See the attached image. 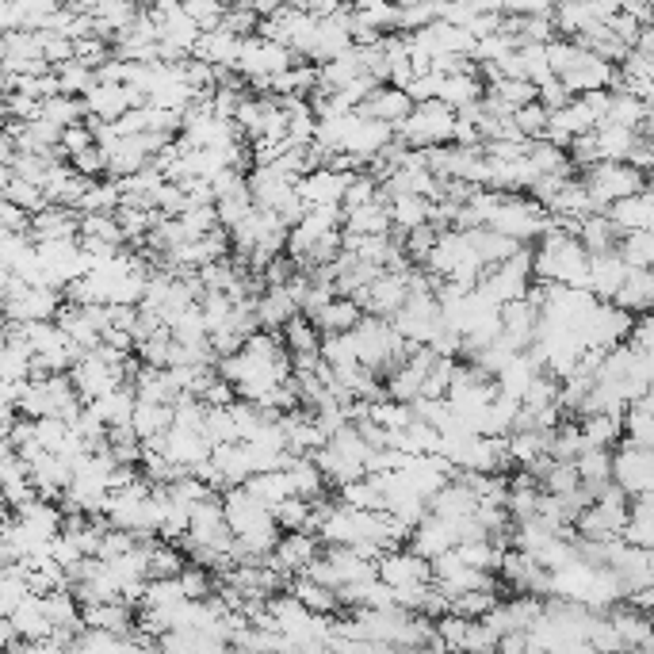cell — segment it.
Instances as JSON below:
<instances>
[{"instance_id": "obj_33", "label": "cell", "mask_w": 654, "mask_h": 654, "mask_svg": "<svg viewBox=\"0 0 654 654\" xmlns=\"http://www.w3.org/2000/svg\"><path fill=\"white\" fill-rule=\"evenodd\" d=\"M88 150H96V131H92L88 123L62 131V146H58L62 161H73V157H81V153H88Z\"/></svg>"}, {"instance_id": "obj_18", "label": "cell", "mask_w": 654, "mask_h": 654, "mask_svg": "<svg viewBox=\"0 0 654 654\" xmlns=\"http://www.w3.org/2000/svg\"><path fill=\"white\" fill-rule=\"evenodd\" d=\"M245 490L257 498L261 505H268L272 513L287 502V498H295V486H291V475L287 471H268V475H257V479L245 482Z\"/></svg>"}, {"instance_id": "obj_37", "label": "cell", "mask_w": 654, "mask_h": 654, "mask_svg": "<svg viewBox=\"0 0 654 654\" xmlns=\"http://www.w3.org/2000/svg\"><path fill=\"white\" fill-rule=\"evenodd\" d=\"M582 238H586L589 249H609L612 245V222L609 218H589V222H582Z\"/></svg>"}, {"instance_id": "obj_10", "label": "cell", "mask_w": 654, "mask_h": 654, "mask_svg": "<svg viewBox=\"0 0 654 654\" xmlns=\"http://www.w3.org/2000/svg\"><path fill=\"white\" fill-rule=\"evenodd\" d=\"M31 241H35V245L81 241V211H66V207H46L43 215H31Z\"/></svg>"}, {"instance_id": "obj_13", "label": "cell", "mask_w": 654, "mask_h": 654, "mask_svg": "<svg viewBox=\"0 0 654 654\" xmlns=\"http://www.w3.org/2000/svg\"><path fill=\"white\" fill-rule=\"evenodd\" d=\"M241 46H245V39H238V35H230V31H211V35H203L196 46V58L199 62H207V66L215 69H234L238 73V58H241Z\"/></svg>"}, {"instance_id": "obj_5", "label": "cell", "mask_w": 654, "mask_h": 654, "mask_svg": "<svg viewBox=\"0 0 654 654\" xmlns=\"http://www.w3.org/2000/svg\"><path fill=\"white\" fill-rule=\"evenodd\" d=\"M222 509H226V524H230V532L234 536H249V532H257L264 524H272V509L261 505L245 486H234V490H226L222 494Z\"/></svg>"}, {"instance_id": "obj_15", "label": "cell", "mask_w": 654, "mask_h": 654, "mask_svg": "<svg viewBox=\"0 0 654 654\" xmlns=\"http://www.w3.org/2000/svg\"><path fill=\"white\" fill-rule=\"evenodd\" d=\"M433 211L436 203L433 199H421V196H398L391 199V222H394V234H414L421 226H433Z\"/></svg>"}, {"instance_id": "obj_6", "label": "cell", "mask_w": 654, "mask_h": 654, "mask_svg": "<svg viewBox=\"0 0 654 654\" xmlns=\"http://www.w3.org/2000/svg\"><path fill=\"white\" fill-rule=\"evenodd\" d=\"M356 176L333 173V169H318L306 180H299V196H303L306 211H318V207H345V196H349V184Z\"/></svg>"}, {"instance_id": "obj_30", "label": "cell", "mask_w": 654, "mask_h": 654, "mask_svg": "<svg viewBox=\"0 0 654 654\" xmlns=\"http://www.w3.org/2000/svg\"><path fill=\"white\" fill-rule=\"evenodd\" d=\"M184 12H188V20H192V23H199V31H203V35H211V31L222 27L226 12H230V4H218V0H188V4H184Z\"/></svg>"}, {"instance_id": "obj_28", "label": "cell", "mask_w": 654, "mask_h": 654, "mask_svg": "<svg viewBox=\"0 0 654 654\" xmlns=\"http://www.w3.org/2000/svg\"><path fill=\"white\" fill-rule=\"evenodd\" d=\"M35 436H39V448H43V452L62 456L69 436H73V425H69L66 417H43V421H35Z\"/></svg>"}, {"instance_id": "obj_20", "label": "cell", "mask_w": 654, "mask_h": 654, "mask_svg": "<svg viewBox=\"0 0 654 654\" xmlns=\"http://www.w3.org/2000/svg\"><path fill=\"white\" fill-rule=\"evenodd\" d=\"M284 345L291 356H314V352H322V329L314 326L306 314H299V318L287 322Z\"/></svg>"}, {"instance_id": "obj_2", "label": "cell", "mask_w": 654, "mask_h": 654, "mask_svg": "<svg viewBox=\"0 0 654 654\" xmlns=\"http://www.w3.org/2000/svg\"><path fill=\"white\" fill-rule=\"evenodd\" d=\"M299 66V58L287 50V46L272 43V39H264V35H253V39H245L241 46V58H238V73L245 85H253V81H272V77H280L287 69Z\"/></svg>"}, {"instance_id": "obj_16", "label": "cell", "mask_w": 654, "mask_h": 654, "mask_svg": "<svg viewBox=\"0 0 654 654\" xmlns=\"http://www.w3.org/2000/svg\"><path fill=\"white\" fill-rule=\"evenodd\" d=\"M287 475H291V486H295V498H306V502H322L329 490V479L326 471L318 467V459H295L291 467H287Z\"/></svg>"}, {"instance_id": "obj_38", "label": "cell", "mask_w": 654, "mask_h": 654, "mask_svg": "<svg viewBox=\"0 0 654 654\" xmlns=\"http://www.w3.org/2000/svg\"><path fill=\"white\" fill-rule=\"evenodd\" d=\"M0 226L4 234H31V215L16 203H0Z\"/></svg>"}, {"instance_id": "obj_25", "label": "cell", "mask_w": 654, "mask_h": 654, "mask_svg": "<svg viewBox=\"0 0 654 654\" xmlns=\"http://www.w3.org/2000/svg\"><path fill=\"white\" fill-rule=\"evenodd\" d=\"M341 505H349L356 513H379L383 509V490H379V482L375 479H360V482H349V486H341Z\"/></svg>"}, {"instance_id": "obj_26", "label": "cell", "mask_w": 654, "mask_h": 654, "mask_svg": "<svg viewBox=\"0 0 654 654\" xmlns=\"http://www.w3.org/2000/svg\"><path fill=\"white\" fill-rule=\"evenodd\" d=\"M322 360H326L333 371H345V368H352V364H360L356 337H352V333H333V337H322Z\"/></svg>"}, {"instance_id": "obj_9", "label": "cell", "mask_w": 654, "mask_h": 654, "mask_svg": "<svg viewBox=\"0 0 654 654\" xmlns=\"http://www.w3.org/2000/svg\"><path fill=\"white\" fill-rule=\"evenodd\" d=\"M398 131L387 127V123H375V119H364L360 111H356V119H352V131H349V142H345V153L352 157H360V161H375L379 153H387Z\"/></svg>"}, {"instance_id": "obj_32", "label": "cell", "mask_w": 654, "mask_h": 654, "mask_svg": "<svg viewBox=\"0 0 654 654\" xmlns=\"http://www.w3.org/2000/svg\"><path fill=\"white\" fill-rule=\"evenodd\" d=\"M436 241H440V230H436V226H421V230H414V234H406V238H402V249H406V257H410V261L425 268L429 257H433Z\"/></svg>"}, {"instance_id": "obj_8", "label": "cell", "mask_w": 654, "mask_h": 654, "mask_svg": "<svg viewBox=\"0 0 654 654\" xmlns=\"http://www.w3.org/2000/svg\"><path fill=\"white\" fill-rule=\"evenodd\" d=\"M318 563V540H314V532H287L280 547L272 551V559H268V567L276 570V574H299V570H310Z\"/></svg>"}, {"instance_id": "obj_21", "label": "cell", "mask_w": 654, "mask_h": 654, "mask_svg": "<svg viewBox=\"0 0 654 654\" xmlns=\"http://www.w3.org/2000/svg\"><path fill=\"white\" fill-rule=\"evenodd\" d=\"M81 241H100V245L127 249V234L119 226V215H81Z\"/></svg>"}, {"instance_id": "obj_34", "label": "cell", "mask_w": 654, "mask_h": 654, "mask_svg": "<svg viewBox=\"0 0 654 654\" xmlns=\"http://www.w3.org/2000/svg\"><path fill=\"white\" fill-rule=\"evenodd\" d=\"M379 192H383V184H379V180H371L368 173L356 176V180L349 184V196H345V211H360V207L379 203Z\"/></svg>"}, {"instance_id": "obj_4", "label": "cell", "mask_w": 654, "mask_h": 654, "mask_svg": "<svg viewBox=\"0 0 654 654\" xmlns=\"http://www.w3.org/2000/svg\"><path fill=\"white\" fill-rule=\"evenodd\" d=\"M379 582H387L391 589H421L433 586V563L421 559L417 551H387L379 559Z\"/></svg>"}, {"instance_id": "obj_14", "label": "cell", "mask_w": 654, "mask_h": 654, "mask_svg": "<svg viewBox=\"0 0 654 654\" xmlns=\"http://www.w3.org/2000/svg\"><path fill=\"white\" fill-rule=\"evenodd\" d=\"M345 234H356V238H387L394 234L391 222V207L383 203H371V207H360V211H345Z\"/></svg>"}, {"instance_id": "obj_19", "label": "cell", "mask_w": 654, "mask_h": 654, "mask_svg": "<svg viewBox=\"0 0 654 654\" xmlns=\"http://www.w3.org/2000/svg\"><path fill=\"white\" fill-rule=\"evenodd\" d=\"M364 318H368V314L352 303V299L341 295L337 303H329L326 310L318 314V322H314V326L322 329V337H333V333H356V326H360Z\"/></svg>"}, {"instance_id": "obj_23", "label": "cell", "mask_w": 654, "mask_h": 654, "mask_svg": "<svg viewBox=\"0 0 654 654\" xmlns=\"http://www.w3.org/2000/svg\"><path fill=\"white\" fill-rule=\"evenodd\" d=\"M54 73H58L62 96H73V100H85L88 92L100 85V81H96V69L85 66V62H77V58H73V62H66V66H58Z\"/></svg>"}, {"instance_id": "obj_3", "label": "cell", "mask_w": 654, "mask_h": 654, "mask_svg": "<svg viewBox=\"0 0 654 654\" xmlns=\"http://www.w3.org/2000/svg\"><path fill=\"white\" fill-rule=\"evenodd\" d=\"M490 230H494V234H502V238H509V241H517V245H528L536 234H544V230H547L544 207H540V203H532V199L509 196V199H505V207L498 211V218L490 222Z\"/></svg>"}, {"instance_id": "obj_31", "label": "cell", "mask_w": 654, "mask_h": 654, "mask_svg": "<svg viewBox=\"0 0 654 654\" xmlns=\"http://www.w3.org/2000/svg\"><path fill=\"white\" fill-rule=\"evenodd\" d=\"M440 23V4H410V8H398V31L417 35L425 27Z\"/></svg>"}, {"instance_id": "obj_11", "label": "cell", "mask_w": 654, "mask_h": 654, "mask_svg": "<svg viewBox=\"0 0 654 654\" xmlns=\"http://www.w3.org/2000/svg\"><path fill=\"white\" fill-rule=\"evenodd\" d=\"M414 100H410V92H402V88L394 85H379L375 92H371V100L360 108V115L364 119H375V123H387V127H402L410 115H414Z\"/></svg>"}, {"instance_id": "obj_35", "label": "cell", "mask_w": 654, "mask_h": 654, "mask_svg": "<svg viewBox=\"0 0 654 654\" xmlns=\"http://www.w3.org/2000/svg\"><path fill=\"white\" fill-rule=\"evenodd\" d=\"M444 85H448V77H440V73H421L414 85H410V100H414V104H436V100H444Z\"/></svg>"}, {"instance_id": "obj_17", "label": "cell", "mask_w": 654, "mask_h": 654, "mask_svg": "<svg viewBox=\"0 0 654 654\" xmlns=\"http://www.w3.org/2000/svg\"><path fill=\"white\" fill-rule=\"evenodd\" d=\"M0 192H4V203H16V207H23L27 215H43L46 207H50V196H46L43 188L31 184V180H20L12 169H4V184H0Z\"/></svg>"}, {"instance_id": "obj_22", "label": "cell", "mask_w": 654, "mask_h": 654, "mask_svg": "<svg viewBox=\"0 0 654 654\" xmlns=\"http://www.w3.org/2000/svg\"><path fill=\"white\" fill-rule=\"evenodd\" d=\"M119 207H123L119 180H96L81 203V215H119Z\"/></svg>"}, {"instance_id": "obj_24", "label": "cell", "mask_w": 654, "mask_h": 654, "mask_svg": "<svg viewBox=\"0 0 654 654\" xmlns=\"http://www.w3.org/2000/svg\"><path fill=\"white\" fill-rule=\"evenodd\" d=\"M43 119H46V123H54V127H62V131H69V127H81V123H88V108H85V100H73V96H54V100H46V104H43Z\"/></svg>"}, {"instance_id": "obj_36", "label": "cell", "mask_w": 654, "mask_h": 654, "mask_svg": "<svg viewBox=\"0 0 654 654\" xmlns=\"http://www.w3.org/2000/svg\"><path fill=\"white\" fill-rule=\"evenodd\" d=\"M609 471H612V459L605 456V452H597V448L578 459V475L586 482H605L609 479Z\"/></svg>"}, {"instance_id": "obj_1", "label": "cell", "mask_w": 654, "mask_h": 654, "mask_svg": "<svg viewBox=\"0 0 654 654\" xmlns=\"http://www.w3.org/2000/svg\"><path fill=\"white\" fill-rule=\"evenodd\" d=\"M459 115L444 100L436 104H417L414 115L398 127V138L410 146V150H433V146H452L456 138Z\"/></svg>"}, {"instance_id": "obj_27", "label": "cell", "mask_w": 654, "mask_h": 654, "mask_svg": "<svg viewBox=\"0 0 654 654\" xmlns=\"http://www.w3.org/2000/svg\"><path fill=\"white\" fill-rule=\"evenodd\" d=\"M272 517L284 532H314V502L306 498H287Z\"/></svg>"}, {"instance_id": "obj_12", "label": "cell", "mask_w": 654, "mask_h": 654, "mask_svg": "<svg viewBox=\"0 0 654 654\" xmlns=\"http://www.w3.org/2000/svg\"><path fill=\"white\" fill-rule=\"evenodd\" d=\"M479 505L482 502L471 494V486H467L463 479H456V482H448L433 502H429V513L440 517V521H448V524H459V521H471V517L479 513Z\"/></svg>"}, {"instance_id": "obj_29", "label": "cell", "mask_w": 654, "mask_h": 654, "mask_svg": "<svg viewBox=\"0 0 654 654\" xmlns=\"http://www.w3.org/2000/svg\"><path fill=\"white\" fill-rule=\"evenodd\" d=\"M513 123H517V131H521L528 142H544L547 127H551V111L536 100V104H528V108L517 111V115H513Z\"/></svg>"}, {"instance_id": "obj_7", "label": "cell", "mask_w": 654, "mask_h": 654, "mask_svg": "<svg viewBox=\"0 0 654 654\" xmlns=\"http://www.w3.org/2000/svg\"><path fill=\"white\" fill-rule=\"evenodd\" d=\"M211 463H215L222 490H234V486H245L249 479H257V459H253L249 444H222V448L211 452Z\"/></svg>"}]
</instances>
